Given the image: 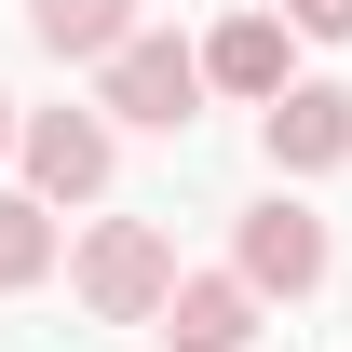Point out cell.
Wrapping results in <instances>:
<instances>
[{
  "label": "cell",
  "instance_id": "cell-10",
  "mask_svg": "<svg viewBox=\"0 0 352 352\" xmlns=\"http://www.w3.org/2000/svg\"><path fill=\"white\" fill-rule=\"evenodd\" d=\"M285 28H311V41H352V0H285Z\"/></svg>",
  "mask_w": 352,
  "mask_h": 352
},
{
  "label": "cell",
  "instance_id": "cell-2",
  "mask_svg": "<svg viewBox=\"0 0 352 352\" xmlns=\"http://www.w3.org/2000/svg\"><path fill=\"white\" fill-rule=\"evenodd\" d=\"M190 109H204V54H190V41H122V54H109V122L190 135Z\"/></svg>",
  "mask_w": 352,
  "mask_h": 352
},
{
  "label": "cell",
  "instance_id": "cell-4",
  "mask_svg": "<svg viewBox=\"0 0 352 352\" xmlns=\"http://www.w3.org/2000/svg\"><path fill=\"white\" fill-rule=\"evenodd\" d=\"M244 285H258V298H311V285H325V217L258 204V217H244Z\"/></svg>",
  "mask_w": 352,
  "mask_h": 352
},
{
  "label": "cell",
  "instance_id": "cell-5",
  "mask_svg": "<svg viewBox=\"0 0 352 352\" xmlns=\"http://www.w3.org/2000/svg\"><path fill=\"white\" fill-rule=\"evenodd\" d=\"M258 135H271V163H285V176H325V163H352V95H325V82H285Z\"/></svg>",
  "mask_w": 352,
  "mask_h": 352
},
{
  "label": "cell",
  "instance_id": "cell-7",
  "mask_svg": "<svg viewBox=\"0 0 352 352\" xmlns=\"http://www.w3.org/2000/svg\"><path fill=\"white\" fill-rule=\"evenodd\" d=\"M204 82H230V95H285V14H230L217 41H204Z\"/></svg>",
  "mask_w": 352,
  "mask_h": 352
},
{
  "label": "cell",
  "instance_id": "cell-6",
  "mask_svg": "<svg viewBox=\"0 0 352 352\" xmlns=\"http://www.w3.org/2000/svg\"><path fill=\"white\" fill-rule=\"evenodd\" d=\"M244 325H258V285L244 271H176V298H163L176 352H244Z\"/></svg>",
  "mask_w": 352,
  "mask_h": 352
},
{
  "label": "cell",
  "instance_id": "cell-3",
  "mask_svg": "<svg viewBox=\"0 0 352 352\" xmlns=\"http://www.w3.org/2000/svg\"><path fill=\"white\" fill-rule=\"evenodd\" d=\"M14 163H28L41 204H95V190H109V122H95V109H28Z\"/></svg>",
  "mask_w": 352,
  "mask_h": 352
},
{
  "label": "cell",
  "instance_id": "cell-1",
  "mask_svg": "<svg viewBox=\"0 0 352 352\" xmlns=\"http://www.w3.org/2000/svg\"><path fill=\"white\" fill-rule=\"evenodd\" d=\"M68 285H82L95 325H163V298H176V244H163L149 217H109L82 258H68Z\"/></svg>",
  "mask_w": 352,
  "mask_h": 352
},
{
  "label": "cell",
  "instance_id": "cell-9",
  "mask_svg": "<svg viewBox=\"0 0 352 352\" xmlns=\"http://www.w3.org/2000/svg\"><path fill=\"white\" fill-rule=\"evenodd\" d=\"M54 271V217H41V190H0V298L14 285H41Z\"/></svg>",
  "mask_w": 352,
  "mask_h": 352
},
{
  "label": "cell",
  "instance_id": "cell-8",
  "mask_svg": "<svg viewBox=\"0 0 352 352\" xmlns=\"http://www.w3.org/2000/svg\"><path fill=\"white\" fill-rule=\"evenodd\" d=\"M28 28H41V54H95L109 68L135 41V0H28Z\"/></svg>",
  "mask_w": 352,
  "mask_h": 352
},
{
  "label": "cell",
  "instance_id": "cell-11",
  "mask_svg": "<svg viewBox=\"0 0 352 352\" xmlns=\"http://www.w3.org/2000/svg\"><path fill=\"white\" fill-rule=\"evenodd\" d=\"M14 135H28V122H14V95H0V149H14Z\"/></svg>",
  "mask_w": 352,
  "mask_h": 352
}]
</instances>
